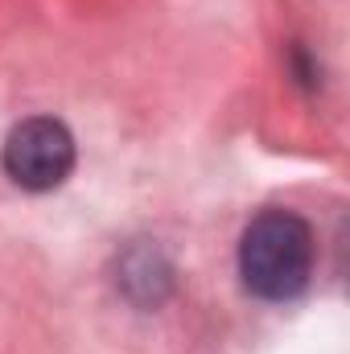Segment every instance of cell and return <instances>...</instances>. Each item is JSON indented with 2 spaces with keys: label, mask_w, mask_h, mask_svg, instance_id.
<instances>
[{
  "label": "cell",
  "mask_w": 350,
  "mask_h": 354,
  "mask_svg": "<svg viewBox=\"0 0 350 354\" xmlns=\"http://www.w3.org/2000/svg\"><path fill=\"white\" fill-rule=\"evenodd\" d=\"M313 231L293 210H264L239 239V276L264 301H293L313 276Z\"/></svg>",
  "instance_id": "obj_1"
},
{
  "label": "cell",
  "mask_w": 350,
  "mask_h": 354,
  "mask_svg": "<svg viewBox=\"0 0 350 354\" xmlns=\"http://www.w3.org/2000/svg\"><path fill=\"white\" fill-rule=\"evenodd\" d=\"M0 161H4V174L21 189L46 194V189H58L75 169V136L62 120L33 115L8 132Z\"/></svg>",
  "instance_id": "obj_2"
}]
</instances>
